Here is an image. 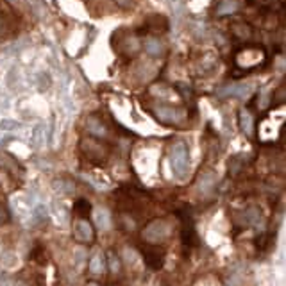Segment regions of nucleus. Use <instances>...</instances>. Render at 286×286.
I'll return each instance as SVG.
<instances>
[{"label": "nucleus", "instance_id": "obj_14", "mask_svg": "<svg viewBox=\"0 0 286 286\" xmlns=\"http://www.w3.org/2000/svg\"><path fill=\"white\" fill-rule=\"evenodd\" d=\"M106 269V258L102 256V252H95L93 256L90 258V265H88V270L93 276H100Z\"/></svg>", "mask_w": 286, "mask_h": 286}, {"label": "nucleus", "instance_id": "obj_8", "mask_svg": "<svg viewBox=\"0 0 286 286\" xmlns=\"http://www.w3.org/2000/svg\"><path fill=\"white\" fill-rule=\"evenodd\" d=\"M86 131L91 138L95 140H107L109 138V129L104 124L102 120L97 118V116H90L86 120Z\"/></svg>", "mask_w": 286, "mask_h": 286}, {"label": "nucleus", "instance_id": "obj_1", "mask_svg": "<svg viewBox=\"0 0 286 286\" xmlns=\"http://www.w3.org/2000/svg\"><path fill=\"white\" fill-rule=\"evenodd\" d=\"M170 233H172L170 224L167 220H163V218H158V220H152L150 224H147L145 229L141 231V238L149 245H159L163 242H167Z\"/></svg>", "mask_w": 286, "mask_h": 286}, {"label": "nucleus", "instance_id": "obj_29", "mask_svg": "<svg viewBox=\"0 0 286 286\" xmlns=\"http://www.w3.org/2000/svg\"><path fill=\"white\" fill-rule=\"evenodd\" d=\"M16 286H27V285H23V283H20V285H16Z\"/></svg>", "mask_w": 286, "mask_h": 286}, {"label": "nucleus", "instance_id": "obj_16", "mask_svg": "<svg viewBox=\"0 0 286 286\" xmlns=\"http://www.w3.org/2000/svg\"><path fill=\"white\" fill-rule=\"evenodd\" d=\"M240 7L238 0H222L220 4L217 5V16H227V14L236 13Z\"/></svg>", "mask_w": 286, "mask_h": 286}, {"label": "nucleus", "instance_id": "obj_12", "mask_svg": "<svg viewBox=\"0 0 286 286\" xmlns=\"http://www.w3.org/2000/svg\"><path fill=\"white\" fill-rule=\"evenodd\" d=\"M240 129H242V133L245 134V136L252 138V134H254V118H252V115L247 111V109H242L240 111Z\"/></svg>", "mask_w": 286, "mask_h": 286}, {"label": "nucleus", "instance_id": "obj_27", "mask_svg": "<svg viewBox=\"0 0 286 286\" xmlns=\"http://www.w3.org/2000/svg\"><path fill=\"white\" fill-rule=\"evenodd\" d=\"M267 240H269V236H267V235H261V236H258V240H256V247L260 249V251H263V249H265Z\"/></svg>", "mask_w": 286, "mask_h": 286}, {"label": "nucleus", "instance_id": "obj_30", "mask_svg": "<svg viewBox=\"0 0 286 286\" xmlns=\"http://www.w3.org/2000/svg\"><path fill=\"white\" fill-rule=\"evenodd\" d=\"M0 25H2V21H0Z\"/></svg>", "mask_w": 286, "mask_h": 286}, {"label": "nucleus", "instance_id": "obj_10", "mask_svg": "<svg viewBox=\"0 0 286 286\" xmlns=\"http://www.w3.org/2000/svg\"><path fill=\"white\" fill-rule=\"evenodd\" d=\"M251 90H252L251 84H233V86H227V88H222V90L218 91V95H220V97L245 98V97H249Z\"/></svg>", "mask_w": 286, "mask_h": 286}, {"label": "nucleus", "instance_id": "obj_28", "mask_svg": "<svg viewBox=\"0 0 286 286\" xmlns=\"http://www.w3.org/2000/svg\"><path fill=\"white\" fill-rule=\"evenodd\" d=\"M115 2L120 5V7H125V9H127V7H131V5H133L134 0H115Z\"/></svg>", "mask_w": 286, "mask_h": 286}, {"label": "nucleus", "instance_id": "obj_23", "mask_svg": "<svg viewBox=\"0 0 286 286\" xmlns=\"http://www.w3.org/2000/svg\"><path fill=\"white\" fill-rule=\"evenodd\" d=\"M34 218L36 220H39V222L47 220V208H45V206H38V208L34 210Z\"/></svg>", "mask_w": 286, "mask_h": 286}, {"label": "nucleus", "instance_id": "obj_24", "mask_svg": "<svg viewBox=\"0 0 286 286\" xmlns=\"http://www.w3.org/2000/svg\"><path fill=\"white\" fill-rule=\"evenodd\" d=\"M18 127V124L16 122H11V120H2L0 122V129L2 131H11V129H16Z\"/></svg>", "mask_w": 286, "mask_h": 286}, {"label": "nucleus", "instance_id": "obj_26", "mask_svg": "<svg viewBox=\"0 0 286 286\" xmlns=\"http://www.w3.org/2000/svg\"><path fill=\"white\" fill-rule=\"evenodd\" d=\"M7 220H9V213H7V210H5V206L0 202V226L5 224Z\"/></svg>", "mask_w": 286, "mask_h": 286}, {"label": "nucleus", "instance_id": "obj_11", "mask_svg": "<svg viewBox=\"0 0 286 286\" xmlns=\"http://www.w3.org/2000/svg\"><path fill=\"white\" fill-rule=\"evenodd\" d=\"M143 48H145L147 54L152 57H161V56H165V52H167L165 43L159 41V38H152V36H150V38H145Z\"/></svg>", "mask_w": 286, "mask_h": 286}, {"label": "nucleus", "instance_id": "obj_19", "mask_svg": "<svg viewBox=\"0 0 286 286\" xmlns=\"http://www.w3.org/2000/svg\"><path fill=\"white\" fill-rule=\"evenodd\" d=\"M233 32H235V36L240 39L252 38V29L247 25V23H235V25H233Z\"/></svg>", "mask_w": 286, "mask_h": 286}, {"label": "nucleus", "instance_id": "obj_18", "mask_svg": "<svg viewBox=\"0 0 286 286\" xmlns=\"http://www.w3.org/2000/svg\"><path fill=\"white\" fill-rule=\"evenodd\" d=\"M167 27L168 23L163 16H152L145 23V29L150 30V32H161V30H167Z\"/></svg>", "mask_w": 286, "mask_h": 286}, {"label": "nucleus", "instance_id": "obj_17", "mask_svg": "<svg viewBox=\"0 0 286 286\" xmlns=\"http://www.w3.org/2000/svg\"><path fill=\"white\" fill-rule=\"evenodd\" d=\"M106 267L109 269V272H111L113 276H116V274L122 272V263H120V258L115 251L106 252Z\"/></svg>", "mask_w": 286, "mask_h": 286}, {"label": "nucleus", "instance_id": "obj_5", "mask_svg": "<svg viewBox=\"0 0 286 286\" xmlns=\"http://www.w3.org/2000/svg\"><path fill=\"white\" fill-rule=\"evenodd\" d=\"M236 64L240 68H254L258 64H261L265 61V50L263 48H258V47H247V48H242V50L236 54Z\"/></svg>", "mask_w": 286, "mask_h": 286}, {"label": "nucleus", "instance_id": "obj_2", "mask_svg": "<svg viewBox=\"0 0 286 286\" xmlns=\"http://www.w3.org/2000/svg\"><path fill=\"white\" fill-rule=\"evenodd\" d=\"M170 163L174 174L184 179L188 175L190 170V154H188V145L184 141H175L170 149Z\"/></svg>", "mask_w": 286, "mask_h": 286}, {"label": "nucleus", "instance_id": "obj_25", "mask_svg": "<svg viewBox=\"0 0 286 286\" xmlns=\"http://www.w3.org/2000/svg\"><path fill=\"white\" fill-rule=\"evenodd\" d=\"M57 188H61L64 193H72L73 192V184L70 183V181H61L59 184H56Z\"/></svg>", "mask_w": 286, "mask_h": 286}, {"label": "nucleus", "instance_id": "obj_3", "mask_svg": "<svg viewBox=\"0 0 286 286\" xmlns=\"http://www.w3.org/2000/svg\"><path fill=\"white\" fill-rule=\"evenodd\" d=\"M81 150L88 158V161L95 165H102L109 158V147L104 145L102 140H95V138H84L81 141Z\"/></svg>", "mask_w": 286, "mask_h": 286}, {"label": "nucleus", "instance_id": "obj_15", "mask_svg": "<svg viewBox=\"0 0 286 286\" xmlns=\"http://www.w3.org/2000/svg\"><path fill=\"white\" fill-rule=\"evenodd\" d=\"M244 222H247V226H251V227H261L263 226L261 211L258 210V208H249V210H245Z\"/></svg>", "mask_w": 286, "mask_h": 286}, {"label": "nucleus", "instance_id": "obj_13", "mask_svg": "<svg viewBox=\"0 0 286 286\" xmlns=\"http://www.w3.org/2000/svg\"><path fill=\"white\" fill-rule=\"evenodd\" d=\"M138 48H140V43H138V39L131 38V36H127V38H124L122 41L118 43V47H116V50L118 52H124L125 56H133V54H136Z\"/></svg>", "mask_w": 286, "mask_h": 286}, {"label": "nucleus", "instance_id": "obj_9", "mask_svg": "<svg viewBox=\"0 0 286 286\" xmlns=\"http://www.w3.org/2000/svg\"><path fill=\"white\" fill-rule=\"evenodd\" d=\"M217 186V175L213 172H204V174L199 177V183H197V188H199V193L201 197L211 195Z\"/></svg>", "mask_w": 286, "mask_h": 286}, {"label": "nucleus", "instance_id": "obj_22", "mask_svg": "<svg viewBox=\"0 0 286 286\" xmlns=\"http://www.w3.org/2000/svg\"><path fill=\"white\" fill-rule=\"evenodd\" d=\"M95 218H97V224L100 229H107V227H109V215H107V211L98 210L97 215H95Z\"/></svg>", "mask_w": 286, "mask_h": 286}, {"label": "nucleus", "instance_id": "obj_7", "mask_svg": "<svg viewBox=\"0 0 286 286\" xmlns=\"http://www.w3.org/2000/svg\"><path fill=\"white\" fill-rule=\"evenodd\" d=\"M141 254H143V260H145V265L152 270H159L163 267V261H165V252L161 249H158L156 245H150V247H143L141 249Z\"/></svg>", "mask_w": 286, "mask_h": 286}, {"label": "nucleus", "instance_id": "obj_6", "mask_svg": "<svg viewBox=\"0 0 286 286\" xmlns=\"http://www.w3.org/2000/svg\"><path fill=\"white\" fill-rule=\"evenodd\" d=\"M73 235H75L77 242H81L84 245H91L95 242V229L88 220L81 218L79 222H75V227H73Z\"/></svg>", "mask_w": 286, "mask_h": 286}, {"label": "nucleus", "instance_id": "obj_4", "mask_svg": "<svg viewBox=\"0 0 286 286\" xmlns=\"http://www.w3.org/2000/svg\"><path fill=\"white\" fill-rule=\"evenodd\" d=\"M152 115L156 116V120H159L161 124H167V125H181L184 120H186V111H184V109L174 107V106H165V104L154 106Z\"/></svg>", "mask_w": 286, "mask_h": 286}, {"label": "nucleus", "instance_id": "obj_20", "mask_svg": "<svg viewBox=\"0 0 286 286\" xmlns=\"http://www.w3.org/2000/svg\"><path fill=\"white\" fill-rule=\"evenodd\" d=\"M73 211H75L79 217H88L90 215V211H91V206H90V202L88 201H84V199H81V201H77L75 202V206H73Z\"/></svg>", "mask_w": 286, "mask_h": 286}, {"label": "nucleus", "instance_id": "obj_21", "mask_svg": "<svg viewBox=\"0 0 286 286\" xmlns=\"http://www.w3.org/2000/svg\"><path fill=\"white\" fill-rule=\"evenodd\" d=\"M244 168V158L242 156H235L233 159H229V174L238 175V172Z\"/></svg>", "mask_w": 286, "mask_h": 286}]
</instances>
